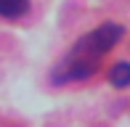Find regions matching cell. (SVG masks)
I'll return each instance as SVG.
<instances>
[{"label": "cell", "instance_id": "6da1fadb", "mask_svg": "<svg viewBox=\"0 0 130 127\" xmlns=\"http://www.w3.org/2000/svg\"><path fill=\"white\" fill-rule=\"evenodd\" d=\"M125 37V29L117 21H104L101 27H96L93 32L82 34L77 43L72 45L67 56L56 64L51 79L56 85H67V82H82L90 79L93 74L101 69L104 56L114 48L120 40Z\"/></svg>", "mask_w": 130, "mask_h": 127}, {"label": "cell", "instance_id": "7a4b0ae2", "mask_svg": "<svg viewBox=\"0 0 130 127\" xmlns=\"http://www.w3.org/2000/svg\"><path fill=\"white\" fill-rule=\"evenodd\" d=\"M29 11V0H0V16L3 19H21Z\"/></svg>", "mask_w": 130, "mask_h": 127}, {"label": "cell", "instance_id": "3957f363", "mask_svg": "<svg viewBox=\"0 0 130 127\" xmlns=\"http://www.w3.org/2000/svg\"><path fill=\"white\" fill-rule=\"evenodd\" d=\"M109 82L114 88H127L130 85V61H117L114 66L109 69Z\"/></svg>", "mask_w": 130, "mask_h": 127}]
</instances>
